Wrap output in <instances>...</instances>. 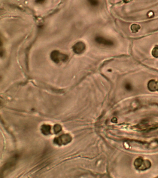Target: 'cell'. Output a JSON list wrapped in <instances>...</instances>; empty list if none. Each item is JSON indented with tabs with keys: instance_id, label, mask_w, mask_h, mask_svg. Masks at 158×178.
Returning a JSON list of instances; mask_svg holds the SVG:
<instances>
[{
	"instance_id": "6da1fadb",
	"label": "cell",
	"mask_w": 158,
	"mask_h": 178,
	"mask_svg": "<svg viewBox=\"0 0 158 178\" xmlns=\"http://www.w3.org/2000/svg\"><path fill=\"white\" fill-rule=\"evenodd\" d=\"M51 57L54 62L59 63L67 60L68 57L66 55L62 54L59 51H54L51 53Z\"/></svg>"
},
{
	"instance_id": "7a4b0ae2",
	"label": "cell",
	"mask_w": 158,
	"mask_h": 178,
	"mask_svg": "<svg viewBox=\"0 0 158 178\" xmlns=\"http://www.w3.org/2000/svg\"><path fill=\"white\" fill-rule=\"evenodd\" d=\"M73 49L74 52L76 54H81L85 49V44L82 42H77L73 46Z\"/></svg>"
},
{
	"instance_id": "3957f363",
	"label": "cell",
	"mask_w": 158,
	"mask_h": 178,
	"mask_svg": "<svg viewBox=\"0 0 158 178\" xmlns=\"http://www.w3.org/2000/svg\"><path fill=\"white\" fill-rule=\"evenodd\" d=\"M71 141V137L67 135H64L56 139V142H58L59 144L67 143Z\"/></svg>"
},
{
	"instance_id": "277c9868",
	"label": "cell",
	"mask_w": 158,
	"mask_h": 178,
	"mask_svg": "<svg viewBox=\"0 0 158 178\" xmlns=\"http://www.w3.org/2000/svg\"><path fill=\"white\" fill-rule=\"evenodd\" d=\"M50 129H51V127L49 126L48 125H45L43 127L42 129V131L45 134H48L49 133V131H50Z\"/></svg>"
},
{
	"instance_id": "5b68a950",
	"label": "cell",
	"mask_w": 158,
	"mask_h": 178,
	"mask_svg": "<svg viewBox=\"0 0 158 178\" xmlns=\"http://www.w3.org/2000/svg\"><path fill=\"white\" fill-rule=\"evenodd\" d=\"M61 127L59 125H58V126H57V125H55V127H54V130L55 131V132L58 133L61 130Z\"/></svg>"
}]
</instances>
